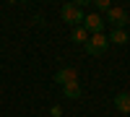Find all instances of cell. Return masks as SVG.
Segmentation results:
<instances>
[{"label":"cell","instance_id":"cell-8","mask_svg":"<svg viewBox=\"0 0 130 117\" xmlns=\"http://www.w3.org/2000/svg\"><path fill=\"white\" fill-rule=\"evenodd\" d=\"M62 96H68V99H81V83H68V86H62Z\"/></svg>","mask_w":130,"mask_h":117},{"label":"cell","instance_id":"cell-2","mask_svg":"<svg viewBox=\"0 0 130 117\" xmlns=\"http://www.w3.org/2000/svg\"><path fill=\"white\" fill-rule=\"evenodd\" d=\"M83 49L89 52V55H94V57L96 55H104V52L109 49V37H107V34H91L89 42L83 44Z\"/></svg>","mask_w":130,"mask_h":117},{"label":"cell","instance_id":"cell-6","mask_svg":"<svg viewBox=\"0 0 130 117\" xmlns=\"http://www.w3.org/2000/svg\"><path fill=\"white\" fill-rule=\"evenodd\" d=\"M115 109L120 114H130V94L127 91H120L115 96Z\"/></svg>","mask_w":130,"mask_h":117},{"label":"cell","instance_id":"cell-4","mask_svg":"<svg viewBox=\"0 0 130 117\" xmlns=\"http://www.w3.org/2000/svg\"><path fill=\"white\" fill-rule=\"evenodd\" d=\"M83 29L89 31V34H104V18L99 13H89L83 21Z\"/></svg>","mask_w":130,"mask_h":117},{"label":"cell","instance_id":"cell-7","mask_svg":"<svg viewBox=\"0 0 130 117\" xmlns=\"http://www.w3.org/2000/svg\"><path fill=\"white\" fill-rule=\"evenodd\" d=\"M109 44H127V31H125V29H112Z\"/></svg>","mask_w":130,"mask_h":117},{"label":"cell","instance_id":"cell-3","mask_svg":"<svg viewBox=\"0 0 130 117\" xmlns=\"http://www.w3.org/2000/svg\"><path fill=\"white\" fill-rule=\"evenodd\" d=\"M127 10L120 8V5H112L109 10H107V16H104V24H109L112 29H125L127 26Z\"/></svg>","mask_w":130,"mask_h":117},{"label":"cell","instance_id":"cell-1","mask_svg":"<svg viewBox=\"0 0 130 117\" xmlns=\"http://www.w3.org/2000/svg\"><path fill=\"white\" fill-rule=\"evenodd\" d=\"M60 16H62L65 24H70L73 29H75V26H83V21H86L83 8H78L75 3H65V5L60 8Z\"/></svg>","mask_w":130,"mask_h":117},{"label":"cell","instance_id":"cell-5","mask_svg":"<svg viewBox=\"0 0 130 117\" xmlns=\"http://www.w3.org/2000/svg\"><path fill=\"white\" fill-rule=\"evenodd\" d=\"M55 83H60V86L78 83V73H75V68H60V70L55 73Z\"/></svg>","mask_w":130,"mask_h":117},{"label":"cell","instance_id":"cell-10","mask_svg":"<svg viewBox=\"0 0 130 117\" xmlns=\"http://www.w3.org/2000/svg\"><path fill=\"white\" fill-rule=\"evenodd\" d=\"M94 8L99 10V13H107V10L112 8V3H109V0H96V3H94Z\"/></svg>","mask_w":130,"mask_h":117},{"label":"cell","instance_id":"cell-9","mask_svg":"<svg viewBox=\"0 0 130 117\" xmlns=\"http://www.w3.org/2000/svg\"><path fill=\"white\" fill-rule=\"evenodd\" d=\"M70 37H73V42H78V44H86V42H89V37H91V34H89V31H86L83 26H75Z\"/></svg>","mask_w":130,"mask_h":117}]
</instances>
